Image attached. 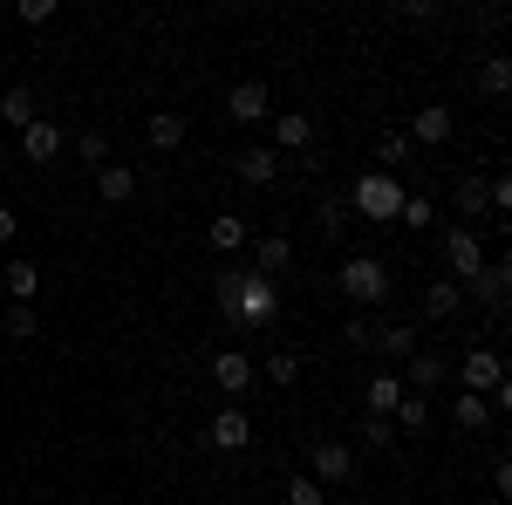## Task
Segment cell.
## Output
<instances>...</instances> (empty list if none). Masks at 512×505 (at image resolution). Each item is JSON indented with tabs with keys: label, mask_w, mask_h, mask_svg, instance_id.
Wrapping results in <instances>:
<instances>
[{
	"label": "cell",
	"mask_w": 512,
	"mask_h": 505,
	"mask_svg": "<svg viewBox=\"0 0 512 505\" xmlns=\"http://www.w3.org/2000/svg\"><path fill=\"white\" fill-rule=\"evenodd\" d=\"M0 280H7V301H14V308H35V294H41V267L35 260H7Z\"/></svg>",
	"instance_id": "16"
},
{
	"label": "cell",
	"mask_w": 512,
	"mask_h": 505,
	"mask_svg": "<svg viewBox=\"0 0 512 505\" xmlns=\"http://www.w3.org/2000/svg\"><path fill=\"white\" fill-rule=\"evenodd\" d=\"M226 117H233L239 130L274 123V96H267V82H233V89H226Z\"/></svg>",
	"instance_id": "6"
},
{
	"label": "cell",
	"mask_w": 512,
	"mask_h": 505,
	"mask_svg": "<svg viewBox=\"0 0 512 505\" xmlns=\"http://www.w3.org/2000/svg\"><path fill=\"white\" fill-rule=\"evenodd\" d=\"M14 21H21V28H48V21H55V0H21Z\"/></svg>",
	"instance_id": "33"
},
{
	"label": "cell",
	"mask_w": 512,
	"mask_h": 505,
	"mask_svg": "<svg viewBox=\"0 0 512 505\" xmlns=\"http://www.w3.org/2000/svg\"><path fill=\"white\" fill-rule=\"evenodd\" d=\"M342 226H349V205H342V198H321V233L335 239Z\"/></svg>",
	"instance_id": "38"
},
{
	"label": "cell",
	"mask_w": 512,
	"mask_h": 505,
	"mask_svg": "<svg viewBox=\"0 0 512 505\" xmlns=\"http://www.w3.org/2000/svg\"><path fill=\"white\" fill-rule=\"evenodd\" d=\"M451 424L458 430H492V403H485V396H472V389H458V396H451Z\"/></svg>",
	"instance_id": "20"
},
{
	"label": "cell",
	"mask_w": 512,
	"mask_h": 505,
	"mask_svg": "<svg viewBox=\"0 0 512 505\" xmlns=\"http://www.w3.org/2000/svg\"><path fill=\"white\" fill-rule=\"evenodd\" d=\"M14 342H35V308H7V321H0Z\"/></svg>",
	"instance_id": "37"
},
{
	"label": "cell",
	"mask_w": 512,
	"mask_h": 505,
	"mask_svg": "<svg viewBox=\"0 0 512 505\" xmlns=\"http://www.w3.org/2000/svg\"><path fill=\"white\" fill-rule=\"evenodd\" d=\"M21 157H28V164H55V157H62V123L35 117L21 130Z\"/></svg>",
	"instance_id": "15"
},
{
	"label": "cell",
	"mask_w": 512,
	"mask_h": 505,
	"mask_svg": "<svg viewBox=\"0 0 512 505\" xmlns=\"http://www.w3.org/2000/svg\"><path fill=\"white\" fill-rule=\"evenodd\" d=\"M444 376H451V362H444L437 349H417V355H410V376H403V383H417V396H424V389H437Z\"/></svg>",
	"instance_id": "23"
},
{
	"label": "cell",
	"mask_w": 512,
	"mask_h": 505,
	"mask_svg": "<svg viewBox=\"0 0 512 505\" xmlns=\"http://www.w3.org/2000/svg\"><path fill=\"white\" fill-rule=\"evenodd\" d=\"M253 376H260V369H253V355H246V349H219V355H212V383L226 389L233 403L253 389Z\"/></svg>",
	"instance_id": "10"
},
{
	"label": "cell",
	"mask_w": 512,
	"mask_h": 505,
	"mask_svg": "<svg viewBox=\"0 0 512 505\" xmlns=\"http://www.w3.org/2000/svg\"><path fill=\"white\" fill-rule=\"evenodd\" d=\"M458 137V117L444 110V103H424L417 117H410V144H424V151H444Z\"/></svg>",
	"instance_id": "9"
},
{
	"label": "cell",
	"mask_w": 512,
	"mask_h": 505,
	"mask_svg": "<svg viewBox=\"0 0 512 505\" xmlns=\"http://www.w3.org/2000/svg\"><path fill=\"white\" fill-rule=\"evenodd\" d=\"M233 505H253V499H233Z\"/></svg>",
	"instance_id": "41"
},
{
	"label": "cell",
	"mask_w": 512,
	"mask_h": 505,
	"mask_svg": "<svg viewBox=\"0 0 512 505\" xmlns=\"http://www.w3.org/2000/svg\"><path fill=\"white\" fill-rule=\"evenodd\" d=\"M96 198H103V205H130V198H137V171H130V164H103V171H96Z\"/></svg>",
	"instance_id": "18"
},
{
	"label": "cell",
	"mask_w": 512,
	"mask_h": 505,
	"mask_svg": "<svg viewBox=\"0 0 512 505\" xmlns=\"http://www.w3.org/2000/svg\"><path fill=\"white\" fill-rule=\"evenodd\" d=\"M82 164H96V171H103V164H110V137H103V130H82Z\"/></svg>",
	"instance_id": "35"
},
{
	"label": "cell",
	"mask_w": 512,
	"mask_h": 505,
	"mask_svg": "<svg viewBox=\"0 0 512 505\" xmlns=\"http://www.w3.org/2000/svg\"><path fill=\"white\" fill-rule=\"evenodd\" d=\"M451 205H458L465 219H485V212H492V198H485V178H478V171H465V178L451 185Z\"/></svg>",
	"instance_id": "24"
},
{
	"label": "cell",
	"mask_w": 512,
	"mask_h": 505,
	"mask_svg": "<svg viewBox=\"0 0 512 505\" xmlns=\"http://www.w3.org/2000/svg\"><path fill=\"white\" fill-rule=\"evenodd\" d=\"M0 123H7V130H28V123H35V89L14 82V89L0 96Z\"/></svg>",
	"instance_id": "27"
},
{
	"label": "cell",
	"mask_w": 512,
	"mask_h": 505,
	"mask_svg": "<svg viewBox=\"0 0 512 505\" xmlns=\"http://www.w3.org/2000/svg\"><path fill=\"white\" fill-rule=\"evenodd\" d=\"M0 164H7V137H0Z\"/></svg>",
	"instance_id": "40"
},
{
	"label": "cell",
	"mask_w": 512,
	"mask_h": 505,
	"mask_svg": "<svg viewBox=\"0 0 512 505\" xmlns=\"http://www.w3.org/2000/svg\"><path fill=\"white\" fill-rule=\"evenodd\" d=\"M376 349L396 355V362H410V355H417V328H410V321H383V328H376Z\"/></svg>",
	"instance_id": "26"
},
{
	"label": "cell",
	"mask_w": 512,
	"mask_h": 505,
	"mask_svg": "<svg viewBox=\"0 0 512 505\" xmlns=\"http://www.w3.org/2000/svg\"><path fill=\"white\" fill-rule=\"evenodd\" d=\"M362 444H369V451H390V444H396V424H390V417H369V424H362Z\"/></svg>",
	"instance_id": "36"
},
{
	"label": "cell",
	"mask_w": 512,
	"mask_h": 505,
	"mask_svg": "<svg viewBox=\"0 0 512 505\" xmlns=\"http://www.w3.org/2000/svg\"><path fill=\"white\" fill-rule=\"evenodd\" d=\"M144 137H151V151H178L185 144V117L178 110H151L144 117Z\"/></svg>",
	"instance_id": "21"
},
{
	"label": "cell",
	"mask_w": 512,
	"mask_h": 505,
	"mask_svg": "<svg viewBox=\"0 0 512 505\" xmlns=\"http://www.w3.org/2000/svg\"><path fill=\"white\" fill-rule=\"evenodd\" d=\"M506 89H512V62L506 55H485V62H478V96L506 103Z\"/></svg>",
	"instance_id": "25"
},
{
	"label": "cell",
	"mask_w": 512,
	"mask_h": 505,
	"mask_svg": "<svg viewBox=\"0 0 512 505\" xmlns=\"http://www.w3.org/2000/svg\"><path fill=\"white\" fill-rule=\"evenodd\" d=\"M308 478H315L321 492H328V485H349L355 478V451L342 444V437H308Z\"/></svg>",
	"instance_id": "4"
},
{
	"label": "cell",
	"mask_w": 512,
	"mask_h": 505,
	"mask_svg": "<svg viewBox=\"0 0 512 505\" xmlns=\"http://www.w3.org/2000/svg\"><path fill=\"white\" fill-rule=\"evenodd\" d=\"M444 267H451L458 287H472L478 273H485V239H478L472 226H451V233H444Z\"/></svg>",
	"instance_id": "5"
},
{
	"label": "cell",
	"mask_w": 512,
	"mask_h": 505,
	"mask_svg": "<svg viewBox=\"0 0 512 505\" xmlns=\"http://www.w3.org/2000/svg\"><path fill=\"white\" fill-rule=\"evenodd\" d=\"M376 328H383L376 314H349V328H342V335H349L355 349H376Z\"/></svg>",
	"instance_id": "34"
},
{
	"label": "cell",
	"mask_w": 512,
	"mask_h": 505,
	"mask_svg": "<svg viewBox=\"0 0 512 505\" xmlns=\"http://www.w3.org/2000/svg\"><path fill=\"white\" fill-rule=\"evenodd\" d=\"M390 424H403V430H417V437H424V430H431V403H424L417 389H403V403L390 410Z\"/></svg>",
	"instance_id": "28"
},
{
	"label": "cell",
	"mask_w": 512,
	"mask_h": 505,
	"mask_svg": "<svg viewBox=\"0 0 512 505\" xmlns=\"http://www.w3.org/2000/svg\"><path fill=\"white\" fill-rule=\"evenodd\" d=\"M396 226H410V233H424V226H437V205L424 192H403V212H396Z\"/></svg>",
	"instance_id": "29"
},
{
	"label": "cell",
	"mask_w": 512,
	"mask_h": 505,
	"mask_svg": "<svg viewBox=\"0 0 512 505\" xmlns=\"http://www.w3.org/2000/svg\"><path fill=\"white\" fill-rule=\"evenodd\" d=\"M14 233H21V219H14V212L0 205V246H14Z\"/></svg>",
	"instance_id": "39"
},
{
	"label": "cell",
	"mask_w": 512,
	"mask_h": 505,
	"mask_svg": "<svg viewBox=\"0 0 512 505\" xmlns=\"http://www.w3.org/2000/svg\"><path fill=\"white\" fill-rule=\"evenodd\" d=\"M349 205L362 219H376V226H396V212H403V185H396V171H362L355 178Z\"/></svg>",
	"instance_id": "3"
},
{
	"label": "cell",
	"mask_w": 512,
	"mask_h": 505,
	"mask_svg": "<svg viewBox=\"0 0 512 505\" xmlns=\"http://www.w3.org/2000/svg\"><path fill=\"white\" fill-rule=\"evenodd\" d=\"M335 287H342V301H349L355 314H369V308H383V301H390V267H383V260H376V253H349V260H342V273H335Z\"/></svg>",
	"instance_id": "2"
},
{
	"label": "cell",
	"mask_w": 512,
	"mask_h": 505,
	"mask_svg": "<svg viewBox=\"0 0 512 505\" xmlns=\"http://www.w3.org/2000/svg\"><path fill=\"white\" fill-rule=\"evenodd\" d=\"M260 376H267V383H294V376H301V355H294V349H274L267 362H260Z\"/></svg>",
	"instance_id": "30"
},
{
	"label": "cell",
	"mask_w": 512,
	"mask_h": 505,
	"mask_svg": "<svg viewBox=\"0 0 512 505\" xmlns=\"http://www.w3.org/2000/svg\"><path fill=\"white\" fill-rule=\"evenodd\" d=\"M287 267H294V239H287V233H260V239H253V267H246V273L274 280V273H287Z\"/></svg>",
	"instance_id": "13"
},
{
	"label": "cell",
	"mask_w": 512,
	"mask_h": 505,
	"mask_svg": "<svg viewBox=\"0 0 512 505\" xmlns=\"http://www.w3.org/2000/svg\"><path fill=\"white\" fill-rule=\"evenodd\" d=\"M287 505H328V492H321L308 471H294V478H287Z\"/></svg>",
	"instance_id": "32"
},
{
	"label": "cell",
	"mask_w": 512,
	"mask_h": 505,
	"mask_svg": "<svg viewBox=\"0 0 512 505\" xmlns=\"http://www.w3.org/2000/svg\"><path fill=\"white\" fill-rule=\"evenodd\" d=\"M280 164H287V157H280L274 144H246V151L233 157V178H239V185H274Z\"/></svg>",
	"instance_id": "11"
},
{
	"label": "cell",
	"mask_w": 512,
	"mask_h": 505,
	"mask_svg": "<svg viewBox=\"0 0 512 505\" xmlns=\"http://www.w3.org/2000/svg\"><path fill=\"white\" fill-rule=\"evenodd\" d=\"M212 308L226 328H274L280 321V280L260 273H219L212 280Z\"/></svg>",
	"instance_id": "1"
},
{
	"label": "cell",
	"mask_w": 512,
	"mask_h": 505,
	"mask_svg": "<svg viewBox=\"0 0 512 505\" xmlns=\"http://www.w3.org/2000/svg\"><path fill=\"white\" fill-rule=\"evenodd\" d=\"M205 444H212V451H226V458H233V451H253V417H246L239 403H226V410L205 424Z\"/></svg>",
	"instance_id": "8"
},
{
	"label": "cell",
	"mask_w": 512,
	"mask_h": 505,
	"mask_svg": "<svg viewBox=\"0 0 512 505\" xmlns=\"http://www.w3.org/2000/svg\"><path fill=\"white\" fill-rule=\"evenodd\" d=\"M424 314H431V321H458V314H465V287H458V280H431V287H424Z\"/></svg>",
	"instance_id": "19"
},
{
	"label": "cell",
	"mask_w": 512,
	"mask_h": 505,
	"mask_svg": "<svg viewBox=\"0 0 512 505\" xmlns=\"http://www.w3.org/2000/svg\"><path fill=\"white\" fill-rule=\"evenodd\" d=\"M465 294H478L492 314H506V301H512V267H506V260H485V273H478Z\"/></svg>",
	"instance_id": "14"
},
{
	"label": "cell",
	"mask_w": 512,
	"mask_h": 505,
	"mask_svg": "<svg viewBox=\"0 0 512 505\" xmlns=\"http://www.w3.org/2000/svg\"><path fill=\"white\" fill-rule=\"evenodd\" d=\"M396 164H410V137H403V130H390V137L376 144V171H396Z\"/></svg>",
	"instance_id": "31"
},
{
	"label": "cell",
	"mask_w": 512,
	"mask_h": 505,
	"mask_svg": "<svg viewBox=\"0 0 512 505\" xmlns=\"http://www.w3.org/2000/svg\"><path fill=\"white\" fill-rule=\"evenodd\" d=\"M274 151H315V117L308 110H274Z\"/></svg>",
	"instance_id": "12"
},
{
	"label": "cell",
	"mask_w": 512,
	"mask_h": 505,
	"mask_svg": "<svg viewBox=\"0 0 512 505\" xmlns=\"http://www.w3.org/2000/svg\"><path fill=\"white\" fill-rule=\"evenodd\" d=\"M246 219H239V212H219V219H212V226H205V246H212V253H239V246H246Z\"/></svg>",
	"instance_id": "22"
},
{
	"label": "cell",
	"mask_w": 512,
	"mask_h": 505,
	"mask_svg": "<svg viewBox=\"0 0 512 505\" xmlns=\"http://www.w3.org/2000/svg\"><path fill=\"white\" fill-rule=\"evenodd\" d=\"M458 383L472 389V396L499 389V383H506V362H499V349H492V342H472V349H465V362H458Z\"/></svg>",
	"instance_id": "7"
},
{
	"label": "cell",
	"mask_w": 512,
	"mask_h": 505,
	"mask_svg": "<svg viewBox=\"0 0 512 505\" xmlns=\"http://www.w3.org/2000/svg\"><path fill=\"white\" fill-rule=\"evenodd\" d=\"M362 403H369V417H390L396 403H403V376H390V369H376V376L362 383Z\"/></svg>",
	"instance_id": "17"
}]
</instances>
